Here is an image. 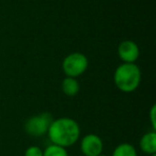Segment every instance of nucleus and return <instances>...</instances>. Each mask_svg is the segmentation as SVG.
Listing matches in <instances>:
<instances>
[{
    "mask_svg": "<svg viewBox=\"0 0 156 156\" xmlns=\"http://www.w3.org/2000/svg\"><path fill=\"white\" fill-rule=\"evenodd\" d=\"M47 135L52 144L69 147L79 140L80 127L79 124L71 118H58L52 120Z\"/></svg>",
    "mask_w": 156,
    "mask_h": 156,
    "instance_id": "obj_1",
    "label": "nucleus"
},
{
    "mask_svg": "<svg viewBox=\"0 0 156 156\" xmlns=\"http://www.w3.org/2000/svg\"><path fill=\"white\" fill-rule=\"evenodd\" d=\"M113 80L118 89L130 93L140 85L141 71L135 63H122L115 69Z\"/></svg>",
    "mask_w": 156,
    "mask_h": 156,
    "instance_id": "obj_2",
    "label": "nucleus"
},
{
    "mask_svg": "<svg viewBox=\"0 0 156 156\" xmlns=\"http://www.w3.org/2000/svg\"><path fill=\"white\" fill-rule=\"evenodd\" d=\"M88 65L89 61L85 55L80 52H72L63 60L62 69L66 77L77 78L87 71Z\"/></svg>",
    "mask_w": 156,
    "mask_h": 156,
    "instance_id": "obj_3",
    "label": "nucleus"
},
{
    "mask_svg": "<svg viewBox=\"0 0 156 156\" xmlns=\"http://www.w3.org/2000/svg\"><path fill=\"white\" fill-rule=\"evenodd\" d=\"M52 117L50 113L43 112L30 117L25 123V130L28 135L32 137H41L47 134L48 128L52 122Z\"/></svg>",
    "mask_w": 156,
    "mask_h": 156,
    "instance_id": "obj_4",
    "label": "nucleus"
},
{
    "mask_svg": "<svg viewBox=\"0 0 156 156\" xmlns=\"http://www.w3.org/2000/svg\"><path fill=\"white\" fill-rule=\"evenodd\" d=\"M80 149L83 156H98L103 153L104 142L95 134H88L81 139Z\"/></svg>",
    "mask_w": 156,
    "mask_h": 156,
    "instance_id": "obj_5",
    "label": "nucleus"
},
{
    "mask_svg": "<svg viewBox=\"0 0 156 156\" xmlns=\"http://www.w3.org/2000/svg\"><path fill=\"white\" fill-rule=\"evenodd\" d=\"M139 47L134 41L125 40L118 47V55L123 63H135L139 58Z\"/></svg>",
    "mask_w": 156,
    "mask_h": 156,
    "instance_id": "obj_6",
    "label": "nucleus"
},
{
    "mask_svg": "<svg viewBox=\"0 0 156 156\" xmlns=\"http://www.w3.org/2000/svg\"><path fill=\"white\" fill-rule=\"evenodd\" d=\"M140 150L143 153L147 155L156 154V133L155 130H152L147 134H144L140 139L139 142Z\"/></svg>",
    "mask_w": 156,
    "mask_h": 156,
    "instance_id": "obj_7",
    "label": "nucleus"
},
{
    "mask_svg": "<svg viewBox=\"0 0 156 156\" xmlns=\"http://www.w3.org/2000/svg\"><path fill=\"white\" fill-rule=\"evenodd\" d=\"M62 91L64 92L65 95L67 96H75L79 92L80 86L76 78L73 77H65L61 83Z\"/></svg>",
    "mask_w": 156,
    "mask_h": 156,
    "instance_id": "obj_8",
    "label": "nucleus"
},
{
    "mask_svg": "<svg viewBox=\"0 0 156 156\" xmlns=\"http://www.w3.org/2000/svg\"><path fill=\"white\" fill-rule=\"evenodd\" d=\"M111 156H137V150L130 143H121L113 150Z\"/></svg>",
    "mask_w": 156,
    "mask_h": 156,
    "instance_id": "obj_9",
    "label": "nucleus"
},
{
    "mask_svg": "<svg viewBox=\"0 0 156 156\" xmlns=\"http://www.w3.org/2000/svg\"><path fill=\"white\" fill-rule=\"evenodd\" d=\"M43 156H69V154L65 147L51 143L43 151Z\"/></svg>",
    "mask_w": 156,
    "mask_h": 156,
    "instance_id": "obj_10",
    "label": "nucleus"
},
{
    "mask_svg": "<svg viewBox=\"0 0 156 156\" xmlns=\"http://www.w3.org/2000/svg\"><path fill=\"white\" fill-rule=\"evenodd\" d=\"M24 156H43V150H41V147L37 145H31L27 147Z\"/></svg>",
    "mask_w": 156,
    "mask_h": 156,
    "instance_id": "obj_11",
    "label": "nucleus"
},
{
    "mask_svg": "<svg viewBox=\"0 0 156 156\" xmlns=\"http://www.w3.org/2000/svg\"><path fill=\"white\" fill-rule=\"evenodd\" d=\"M155 112H156V106L153 105L150 110V120H151V124L152 127H153V130H155L156 128V120H155Z\"/></svg>",
    "mask_w": 156,
    "mask_h": 156,
    "instance_id": "obj_12",
    "label": "nucleus"
},
{
    "mask_svg": "<svg viewBox=\"0 0 156 156\" xmlns=\"http://www.w3.org/2000/svg\"><path fill=\"white\" fill-rule=\"evenodd\" d=\"M98 156H107V155H105V154H103V153H102V154H100Z\"/></svg>",
    "mask_w": 156,
    "mask_h": 156,
    "instance_id": "obj_13",
    "label": "nucleus"
},
{
    "mask_svg": "<svg viewBox=\"0 0 156 156\" xmlns=\"http://www.w3.org/2000/svg\"><path fill=\"white\" fill-rule=\"evenodd\" d=\"M150 156H156V154H153V155H150Z\"/></svg>",
    "mask_w": 156,
    "mask_h": 156,
    "instance_id": "obj_14",
    "label": "nucleus"
},
{
    "mask_svg": "<svg viewBox=\"0 0 156 156\" xmlns=\"http://www.w3.org/2000/svg\"><path fill=\"white\" fill-rule=\"evenodd\" d=\"M80 156H83V155H80Z\"/></svg>",
    "mask_w": 156,
    "mask_h": 156,
    "instance_id": "obj_15",
    "label": "nucleus"
}]
</instances>
